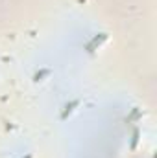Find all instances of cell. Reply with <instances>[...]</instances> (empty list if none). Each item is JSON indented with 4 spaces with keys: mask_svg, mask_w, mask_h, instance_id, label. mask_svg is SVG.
<instances>
[{
    "mask_svg": "<svg viewBox=\"0 0 157 158\" xmlns=\"http://www.w3.org/2000/svg\"><path fill=\"white\" fill-rule=\"evenodd\" d=\"M22 158H32V155H26V156H22Z\"/></svg>",
    "mask_w": 157,
    "mask_h": 158,
    "instance_id": "5",
    "label": "cell"
},
{
    "mask_svg": "<svg viewBox=\"0 0 157 158\" xmlns=\"http://www.w3.org/2000/svg\"><path fill=\"white\" fill-rule=\"evenodd\" d=\"M46 76H50V70H41V72H37V74H35V81H41V79L43 77H46Z\"/></svg>",
    "mask_w": 157,
    "mask_h": 158,
    "instance_id": "4",
    "label": "cell"
},
{
    "mask_svg": "<svg viewBox=\"0 0 157 158\" xmlns=\"http://www.w3.org/2000/svg\"><path fill=\"white\" fill-rule=\"evenodd\" d=\"M139 136H141V131L139 129H133V136H131V151H135L137 149V143H139Z\"/></svg>",
    "mask_w": 157,
    "mask_h": 158,
    "instance_id": "3",
    "label": "cell"
},
{
    "mask_svg": "<svg viewBox=\"0 0 157 158\" xmlns=\"http://www.w3.org/2000/svg\"><path fill=\"white\" fill-rule=\"evenodd\" d=\"M78 105H79V99H74V101L67 103V105H65V110L61 112V119H67V118H69V116L72 114V110H74V109H76Z\"/></svg>",
    "mask_w": 157,
    "mask_h": 158,
    "instance_id": "2",
    "label": "cell"
},
{
    "mask_svg": "<svg viewBox=\"0 0 157 158\" xmlns=\"http://www.w3.org/2000/svg\"><path fill=\"white\" fill-rule=\"evenodd\" d=\"M105 40H107V33H100V35H96L94 39L87 44V52H89V53H91V52H94V50H96L102 42H105Z\"/></svg>",
    "mask_w": 157,
    "mask_h": 158,
    "instance_id": "1",
    "label": "cell"
}]
</instances>
